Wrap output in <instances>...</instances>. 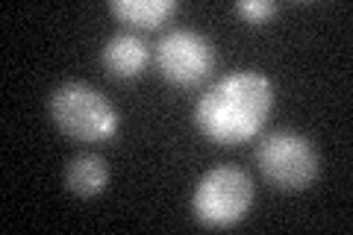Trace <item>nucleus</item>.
Segmentation results:
<instances>
[{
	"mask_svg": "<svg viewBox=\"0 0 353 235\" xmlns=\"http://www.w3.org/2000/svg\"><path fill=\"white\" fill-rule=\"evenodd\" d=\"M274 106V85L259 71H233L201 94L194 124L215 144H241L262 130Z\"/></svg>",
	"mask_w": 353,
	"mask_h": 235,
	"instance_id": "obj_1",
	"label": "nucleus"
},
{
	"mask_svg": "<svg viewBox=\"0 0 353 235\" xmlns=\"http://www.w3.org/2000/svg\"><path fill=\"white\" fill-rule=\"evenodd\" d=\"M50 118L77 141H106L118 130L112 100L88 83H65L50 94Z\"/></svg>",
	"mask_w": 353,
	"mask_h": 235,
	"instance_id": "obj_2",
	"label": "nucleus"
},
{
	"mask_svg": "<svg viewBox=\"0 0 353 235\" xmlns=\"http://www.w3.org/2000/svg\"><path fill=\"white\" fill-rule=\"evenodd\" d=\"M256 165L265 180L280 192H303L321 171L312 141L294 130L265 132L256 144Z\"/></svg>",
	"mask_w": 353,
	"mask_h": 235,
	"instance_id": "obj_3",
	"label": "nucleus"
},
{
	"mask_svg": "<svg viewBox=\"0 0 353 235\" xmlns=\"http://www.w3.org/2000/svg\"><path fill=\"white\" fill-rule=\"evenodd\" d=\"M253 203V180L236 165H218L201 176L192 194V209L206 227H233Z\"/></svg>",
	"mask_w": 353,
	"mask_h": 235,
	"instance_id": "obj_4",
	"label": "nucleus"
},
{
	"mask_svg": "<svg viewBox=\"0 0 353 235\" xmlns=\"http://www.w3.org/2000/svg\"><path fill=\"white\" fill-rule=\"evenodd\" d=\"M157 68L174 85H197L215 65L212 41L194 30H171L157 41Z\"/></svg>",
	"mask_w": 353,
	"mask_h": 235,
	"instance_id": "obj_5",
	"label": "nucleus"
},
{
	"mask_svg": "<svg viewBox=\"0 0 353 235\" xmlns=\"http://www.w3.org/2000/svg\"><path fill=\"white\" fill-rule=\"evenodd\" d=\"M101 59L106 71L118 76V80H136L150 62V44L141 36H136V32H115L103 44Z\"/></svg>",
	"mask_w": 353,
	"mask_h": 235,
	"instance_id": "obj_6",
	"label": "nucleus"
},
{
	"mask_svg": "<svg viewBox=\"0 0 353 235\" xmlns=\"http://www.w3.org/2000/svg\"><path fill=\"white\" fill-rule=\"evenodd\" d=\"M109 183V165L97 153H80L68 162L65 171V185L74 197H94L101 194Z\"/></svg>",
	"mask_w": 353,
	"mask_h": 235,
	"instance_id": "obj_7",
	"label": "nucleus"
},
{
	"mask_svg": "<svg viewBox=\"0 0 353 235\" xmlns=\"http://www.w3.org/2000/svg\"><path fill=\"white\" fill-rule=\"evenodd\" d=\"M109 9L124 24L153 30V27H162L165 21H171L176 15V9H180V3L176 0H112Z\"/></svg>",
	"mask_w": 353,
	"mask_h": 235,
	"instance_id": "obj_8",
	"label": "nucleus"
},
{
	"mask_svg": "<svg viewBox=\"0 0 353 235\" xmlns=\"http://www.w3.org/2000/svg\"><path fill=\"white\" fill-rule=\"evenodd\" d=\"M236 12L241 18H248L250 24H262V21H268L277 12V3H274V0H239Z\"/></svg>",
	"mask_w": 353,
	"mask_h": 235,
	"instance_id": "obj_9",
	"label": "nucleus"
}]
</instances>
